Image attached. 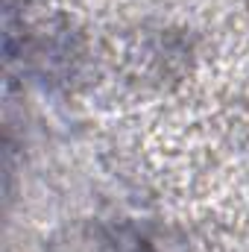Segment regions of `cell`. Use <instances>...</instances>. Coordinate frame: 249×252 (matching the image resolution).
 Segmentation results:
<instances>
[]
</instances>
